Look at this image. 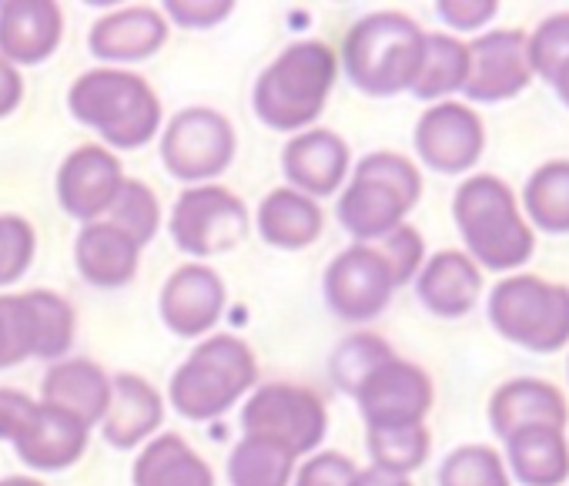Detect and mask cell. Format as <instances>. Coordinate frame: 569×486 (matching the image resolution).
I'll return each instance as SVG.
<instances>
[{"label":"cell","mask_w":569,"mask_h":486,"mask_svg":"<svg viewBox=\"0 0 569 486\" xmlns=\"http://www.w3.org/2000/svg\"><path fill=\"white\" fill-rule=\"evenodd\" d=\"M168 231L174 246L191 259H214L234 252L251 231V215L244 201L224 185H191L178 195Z\"/></svg>","instance_id":"cell-9"},{"label":"cell","mask_w":569,"mask_h":486,"mask_svg":"<svg viewBox=\"0 0 569 486\" xmlns=\"http://www.w3.org/2000/svg\"><path fill=\"white\" fill-rule=\"evenodd\" d=\"M88 443H91L88 423L38 399V413H34L28 433L14 443V449L28 469L61 473V469H71L88 453Z\"/></svg>","instance_id":"cell-22"},{"label":"cell","mask_w":569,"mask_h":486,"mask_svg":"<svg viewBox=\"0 0 569 486\" xmlns=\"http://www.w3.org/2000/svg\"><path fill=\"white\" fill-rule=\"evenodd\" d=\"M376 252L386 259V266L392 272V282L399 289L406 282H416V276H419V269L426 262V241H422L419 228L406 221V225L392 228L386 238L376 241Z\"/></svg>","instance_id":"cell-40"},{"label":"cell","mask_w":569,"mask_h":486,"mask_svg":"<svg viewBox=\"0 0 569 486\" xmlns=\"http://www.w3.org/2000/svg\"><path fill=\"white\" fill-rule=\"evenodd\" d=\"M74 266L94 289H121L141 269V246L108 218L88 221L74 238Z\"/></svg>","instance_id":"cell-24"},{"label":"cell","mask_w":569,"mask_h":486,"mask_svg":"<svg viewBox=\"0 0 569 486\" xmlns=\"http://www.w3.org/2000/svg\"><path fill=\"white\" fill-rule=\"evenodd\" d=\"M231 11H234L231 0H164V8H161L168 21H174L178 28H191V31H208L214 24H224Z\"/></svg>","instance_id":"cell-42"},{"label":"cell","mask_w":569,"mask_h":486,"mask_svg":"<svg viewBox=\"0 0 569 486\" xmlns=\"http://www.w3.org/2000/svg\"><path fill=\"white\" fill-rule=\"evenodd\" d=\"M359 466L339 453V449H322L312 453L302 466H296L292 486H352Z\"/></svg>","instance_id":"cell-41"},{"label":"cell","mask_w":569,"mask_h":486,"mask_svg":"<svg viewBox=\"0 0 569 486\" xmlns=\"http://www.w3.org/2000/svg\"><path fill=\"white\" fill-rule=\"evenodd\" d=\"M419 302L439 319H462L482 296V269L459 249L429 256L416 276Z\"/></svg>","instance_id":"cell-23"},{"label":"cell","mask_w":569,"mask_h":486,"mask_svg":"<svg viewBox=\"0 0 569 486\" xmlns=\"http://www.w3.org/2000/svg\"><path fill=\"white\" fill-rule=\"evenodd\" d=\"M526 54H529L532 78L549 81L559 71V65L569 61V11L539 21V28L526 34Z\"/></svg>","instance_id":"cell-39"},{"label":"cell","mask_w":569,"mask_h":486,"mask_svg":"<svg viewBox=\"0 0 569 486\" xmlns=\"http://www.w3.org/2000/svg\"><path fill=\"white\" fill-rule=\"evenodd\" d=\"M469 48V75L462 95L476 105H496L522 95L532 85V68L526 54V31L499 28L479 34Z\"/></svg>","instance_id":"cell-14"},{"label":"cell","mask_w":569,"mask_h":486,"mask_svg":"<svg viewBox=\"0 0 569 486\" xmlns=\"http://www.w3.org/2000/svg\"><path fill=\"white\" fill-rule=\"evenodd\" d=\"M121 185H124L121 158L111 148H104V145H81V148H74L61 161L58 178H54V191H58L61 208L71 218H78L81 225L101 221L111 211Z\"/></svg>","instance_id":"cell-15"},{"label":"cell","mask_w":569,"mask_h":486,"mask_svg":"<svg viewBox=\"0 0 569 486\" xmlns=\"http://www.w3.org/2000/svg\"><path fill=\"white\" fill-rule=\"evenodd\" d=\"M0 483H4V486H48V483H41L38 476H4Z\"/></svg>","instance_id":"cell-48"},{"label":"cell","mask_w":569,"mask_h":486,"mask_svg":"<svg viewBox=\"0 0 569 486\" xmlns=\"http://www.w3.org/2000/svg\"><path fill=\"white\" fill-rule=\"evenodd\" d=\"M519 208L532 231L569 235V158L539 165L522 188Z\"/></svg>","instance_id":"cell-29"},{"label":"cell","mask_w":569,"mask_h":486,"mask_svg":"<svg viewBox=\"0 0 569 486\" xmlns=\"http://www.w3.org/2000/svg\"><path fill=\"white\" fill-rule=\"evenodd\" d=\"M566 423H569V403L546 379H532V376L509 379L489 396V426L502 443L529 426L566 429Z\"/></svg>","instance_id":"cell-21"},{"label":"cell","mask_w":569,"mask_h":486,"mask_svg":"<svg viewBox=\"0 0 569 486\" xmlns=\"http://www.w3.org/2000/svg\"><path fill=\"white\" fill-rule=\"evenodd\" d=\"M171 38L168 18L161 8L151 4H131L118 8L111 14H101L88 31V48L104 65H138L154 58Z\"/></svg>","instance_id":"cell-18"},{"label":"cell","mask_w":569,"mask_h":486,"mask_svg":"<svg viewBox=\"0 0 569 486\" xmlns=\"http://www.w3.org/2000/svg\"><path fill=\"white\" fill-rule=\"evenodd\" d=\"M489 326L529 353H559L569 343V286L539 276H506L492 286Z\"/></svg>","instance_id":"cell-7"},{"label":"cell","mask_w":569,"mask_h":486,"mask_svg":"<svg viewBox=\"0 0 569 486\" xmlns=\"http://www.w3.org/2000/svg\"><path fill=\"white\" fill-rule=\"evenodd\" d=\"M64 38V11L54 0H4L0 4V58L18 71L44 65Z\"/></svg>","instance_id":"cell-19"},{"label":"cell","mask_w":569,"mask_h":486,"mask_svg":"<svg viewBox=\"0 0 569 486\" xmlns=\"http://www.w3.org/2000/svg\"><path fill=\"white\" fill-rule=\"evenodd\" d=\"M164 423V396L138 373L111 376V406L101 419V436L114 449H138L158 436Z\"/></svg>","instance_id":"cell-20"},{"label":"cell","mask_w":569,"mask_h":486,"mask_svg":"<svg viewBox=\"0 0 569 486\" xmlns=\"http://www.w3.org/2000/svg\"><path fill=\"white\" fill-rule=\"evenodd\" d=\"M439 486H509V469L499 449L486 443H466L442 459Z\"/></svg>","instance_id":"cell-34"},{"label":"cell","mask_w":569,"mask_h":486,"mask_svg":"<svg viewBox=\"0 0 569 486\" xmlns=\"http://www.w3.org/2000/svg\"><path fill=\"white\" fill-rule=\"evenodd\" d=\"M366 446L372 456V466L392 476H409L416 473L432 449V436L422 426H402V429H369Z\"/></svg>","instance_id":"cell-32"},{"label":"cell","mask_w":569,"mask_h":486,"mask_svg":"<svg viewBox=\"0 0 569 486\" xmlns=\"http://www.w3.org/2000/svg\"><path fill=\"white\" fill-rule=\"evenodd\" d=\"M436 11L452 31H479L496 18L499 4L496 0H439Z\"/></svg>","instance_id":"cell-44"},{"label":"cell","mask_w":569,"mask_h":486,"mask_svg":"<svg viewBox=\"0 0 569 486\" xmlns=\"http://www.w3.org/2000/svg\"><path fill=\"white\" fill-rule=\"evenodd\" d=\"M131 486H214V473L184 436L158 433L138 449Z\"/></svg>","instance_id":"cell-27"},{"label":"cell","mask_w":569,"mask_h":486,"mask_svg":"<svg viewBox=\"0 0 569 486\" xmlns=\"http://www.w3.org/2000/svg\"><path fill=\"white\" fill-rule=\"evenodd\" d=\"M38 252V231L24 215L0 211V286H14L28 276Z\"/></svg>","instance_id":"cell-38"},{"label":"cell","mask_w":569,"mask_h":486,"mask_svg":"<svg viewBox=\"0 0 569 486\" xmlns=\"http://www.w3.org/2000/svg\"><path fill=\"white\" fill-rule=\"evenodd\" d=\"M356 403L369 429H402L426 423L436 403V389L422 366L392 356L362 379Z\"/></svg>","instance_id":"cell-11"},{"label":"cell","mask_w":569,"mask_h":486,"mask_svg":"<svg viewBox=\"0 0 569 486\" xmlns=\"http://www.w3.org/2000/svg\"><path fill=\"white\" fill-rule=\"evenodd\" d=\"M41 403L58 406L88 426H101L111 406V376L91 359H58L41 379Z\"/></svg>","instance_id":"cell-26"},{"label":"cell","mask_w":569,"mask_h":486,"mask_svg":"<svg viewBox=\"0 0 569 486\" xmlns=\"http://www.w3.org/2000/svg\"><path fill=\"white\" fill-rule=\"evenodd\" d=\"M0 486H4V483H0Z\"/></svg>","instance_id":"cell-50"},{"label":"cell","mask_w":569,"mask_h":486,"mask_svg":"<svg viewBox=\"0 0 569 486\" xmlns=\"http://www.w3.org/2000/svg\"><path fill=\"white\" fill-rule=\"evenodd\" d=\"M469 75V48L452 34H426L422 65L412 81V95L419 101H449V95H462Z\"/></svg>","instance_id":"cell-30"},{"label":"cell","mask_w":569,"mask_h":486,"mask_svg":"<svg viewBox=\"0 0 569 486\" xmlns=\"http://www.w3.org/2000/svg\"><path fill=\"white\" fill-rule=\"evenodd\" d=\"M392 356L396 353H392V346L382 336H376V333H356V336H349V339H342L336 346V353L329 359V376H332V383L342 393L356 396V389L362 386V379L376 366H382L386 359H392Z\"/></svg>","instance_id":"cell-33"},{"label":"cell","mask_w":569,"mask_h":486,"mask_svg":"<svg viewBox=\"0 0 569 486\" xmlns=\"http://www.w3.org/2000/svg\"><path fill=\"white\" fill-rule=\"evenodd\" d=\"M426 31L402 11H376L359 18L346 41L339 68L349 75L352 88L369 98H392L412 91L422 65Z\"/></svg>","instance_id":"cell-4"},{"label":"cell","mask_w":569,"mask_h":486,"mask_svg":"<svg viewBox=\"0 0 569 486\" xmlns=\"http://www.w3.org/2000/svg\"><path fill=\"white\" fill-rule=\"evenodd\" d=\"M339 78V54L326 41H296L254 81L251 108L271 131H309L322 118Z\"/></svg>","instance_id":"cell-3"},{"label":"cell","mask_w":569,"mask_h":486,"mask_svg":"<svg viewBox=\"0 0 569 486\" xmlns=\"http://www.w3.org/2000/svg\"><path fill=\"white\" fill-rule=\"evenodd\" d=\"M254 228L264 246L281 249V252H299V249H309L312 241H319L326 228V215L316 198L284 185L261 198L254 211Z\"/></svg>","instance_id":"cell-25"},{"label":"cell","mask_w":569,"mask_h":486,"mask_svg":"<svg viewBox=\"0 0 569 486\" xmlns=\"http://www.w3.org/2000/svg\"><path fill=\"white\" fill-rule=\"evenodd\" d=\"M38 356V323L28 292L0 296V369Z\"/></svg>","instance_id":"cell-37"},{"label":"cell","mask_w":569,"mask_h":486,"mask_svg":"<svg viewBox=\"0 0 569 486\" xmlns=\"http://www.w3.org/2000/svg\"><path fill=\"white\" fill-rule=\"evenodd\" d=\"M258 383L251 346L231 333L204 336L168 383V403L191 423H208L238 406Z\"/></svg>","instance_id":"cell-5"},{"label":"cell","mask_w":569,"mask_h":486,"mask_svg":"<svg viewBox=\"0 0 569 486\" xmlns=\"http://www.w3.org/2000/svg\"><path fill=\"white\" fill-rule=\"evenodd\" d=\"M422 198V171L399 151H372L356 168L339 195V221L359 241L376 246L392 228L406 225Z\"/></svg>","instance_id":"cell-6"},{"label":"cell","mask_w":569,"mask_h":486,"mask_svg":"<svg viewBox=\"0 0 569 486\" xmlns=\"http://www.w3.org/2000/svg\"><path fill=\"white\" fill-rule=\"evenodd\" d=\"M241 433L289 449L299 459L322 446L329 433V409L309 386L264 383L254 386L241 406Z\"/></svg>","instance_id":"cell-8"},{"label":"cell","mask_w":569,"mask_h":486,"mask_svg":"<svg viewBox=\"0 0 569 486\" xmlns=\"http://www.w3.org/2000/svg\"><path fill=\"white\" fill-rule=\"evenodd\" d=\"M549 85H552L556 98L569 108V61H566V65H559V71L549 78Z\"/></svg>","instance_id":"cell-47"},{"label":"cell","mask_w":569,"mask_h":486,"mask_svg":"<svg viewBox=\"0 0 569 486\" xmlns=\"http://www.w3.org/2000/svg\"><path fill=\"white\" fill-rule=\"evenodd\" d=\"M416 155L439 175H469L486 148L482 118L462 101L432 105L416 125Z\"/></svg>","instance_id":"cell-13"},{"label":"cell","mask_w":569,"mask_h":486,"mask_svg":"<svg viewBox=\"0 0 569 486\" xmlns=\"http://www.w3.org/2000/svg\"><path fill=\"white\" fill-rule=\"evenodd\" d=\"M352 151L346 138L332 128H309L289 138L281 151V171L289 188L309 198H329L349 178Z\"/></svg>","instance_id":"cell-17"},{"label":"cell","mask_w":569,"mask_h":486,"mask_svg":"<svg viewBox=\"0 0 569 486\" xmlns=\"http://www.w3.org/2000/svg\"><path fill=\"white\" fill-rule=\"evenodd\" d=\"M396 282L386 266V259L376 252V246H349L339 252L322 279L326 306L346 319V323H369L386 313L392 302Z\"/></svg>","instance_id":"cell-12"},{"label":"cell","mask_w":569,"mask_h":486,"mask_svg":"<svg viewBox=\"0 0 569 486\" xmlns=\"http://www.w3.org/2000/svg\"><path fill=\"white\" fill-rule=\"evenodd\" d=\"M352 486H412V479L409 476H392V473H382V469L369 466V469L356 473Z\"/></svg>","instance_id":"cell-46"},{"label":"cell","mask_w":569,"mask_h":486,"mask_svg":"<svg viewBox=\"0 0 569 486\" xmlns=\"http://www.w3.org/2000/svg\"><path fill=\"white\" fill-rule=\"evenodd\" d=\"M104 218L111 225H118L124 235H131L144 249L161 228V205H158L154 188L138 181V178H124V185H121V191H118V198Z\"/></svg>","instance_id":"cell-36"},{"label":"cell","mask_w":569,"mask_h":486,"mask_svg":"<svg viewBox=\"0 0 569 486\" xmlns=\"http://www.w3.org/2000/svg\"><path fill=\"white\" fill-rule=\"evenodd\" d=\"M28 299H31L34 323H38V356L34 359H48V363L64 359L71 343H74V309H71V302L64 296L51 292V289H31Z\"/></svg>","instance_id":"cell-35"},{"label":"cell","mask_w":569,"mask_h":486,"mask_svg":"<svg viewBox=\"0 0 569 486\" xmlns=\"http://www.w3.org/2000/svg\"><path fill=\"white\" fill-rule=\"evenodd\" d=\"M296 456L264 439L241 436V443L228 456V483L231 486H292Z\"/></svg>","instance_id":"cell-31"},{"label":"cell","mask_w":569,"mask_h":486,"mask_svg":"<svg viewBox=\"0 0 569 486\" xmlns=\"http://www.w3.org/2000/svg\"><path fill=\"white\" fill-rule=\"evenodd\" d=\"M506 469L522 486H562L569 479V439L556 426H529L506 439Z\"/></svg>","instance_id":"cell-28"},{"label":"cell","mask_w":569,"mask_h":486,"mask_svg":"<svg viewBox=\"0 0 569 486\" xmlns=\"http://www.w3.org/2000/svg\"><path fill=\"white\" fill-rule=\"evenodd\" d=\"M566 373H569V363H566Z\"/></svg>","instance_id":"cell-49"},{"label":"cell","mask_w":569,"mask_h":486,"mask_svg":"<svg viewBox=\"0 0 569 486\" xmlns=\"http://www.w3.org/2000/svg\"><path fill=\"white\" fill-rule=\"evenodd\" d=\"M34 413H38L34 396L21 393L14 386H0V439L14 446L28 433Z\"/></svg>","instance_id":"cell-43"},{"label":"cell","mask_w":569,"mask_h":486,"mask_svg":"<svg viewBox=\"0 0 569 486\" xmlns=\"http://www.w3.org/2000/svg\"><path fill=\"white\" fill-rule=\"evenodd\" d=\"M452 218L466 256L489 272H512L532 259L536 231L529 228L519 198L496 175H469L456 188Z\"/></svg>","instance_id":"cell-2"},{"label":"cell","mask_w":569,"mask_h":486,"mask_svg":"<svg viewBox=\"0 0 569 486\" xmlns=\"http://www.w3.org/2000/svg\"><path fill=\"white\" fill-rule=\"evenodd\" d=\"M231 121L204 105L178 111L161 131V165L171 178L191 185H211L234 161Z\"/></svg>","instance_id":"cell-10"},{"label":"cell","mask_w":569,"mask_h":486,"mask_svg":"<svg viewBox=\"0 0 569 486\" xmlns=\"http://www.w3.org/2000/svg\"><path fill=\"white\" fill-rule=\"evenodd\" d=\"M224 306H228L224 279L204 262H184L181 269H174L158 296L161 323L181 339L208 336L224 316Z\"/></svg>","instance_id":"cell-16"},{"label":"cell","mask_w":569,"mask_h":486,"mask_svg":"<svg viewBox=\"0 0 569 486\" xmlns=\"http://www.w3.org/2000/svg\"><path fill=\"white\" fill-rule=\"evenodd\" d=\"M21 101H24V78L11 61L0 58V118L14 115Z\"/></svg>","instance_id":"cell-45"},{"label":"cell","mask_w":569,"mask_h":486,"mask_svg":"<svg viewBox=\"0 0 569 486\" xmlns=\"http://www.w3.org/2000/svg\"><path fill=\"white\" fill-rule=\"evenodd\" d=\"M68 111L111 151L144 148L164 128L161 98L128 68H91L78 75L68 91Z\"/></svg>","instance_id":"cell-1"}]
</instances>
